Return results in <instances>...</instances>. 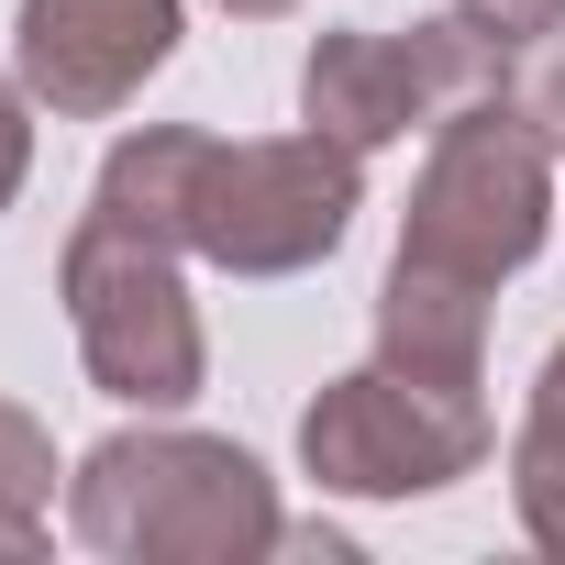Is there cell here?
I'll return each instance as SVG.
<instances>
[{
    "label": "cell",
    "instance_id": "13",
    "mask_svg": "<svg viewBox=\"0 0 565 565\" xmlns=\"http://www.w3.org/2000/svg\"><path fill=\"white\" fill-rule=\"evenodd\" d=\"M222 12H244V23H266V12H300V0H222Z\"/></svg>",
    "mask_w": 565,
    "mask_h": 565
},
{
    "label": "cell",
    "instance_id": "1",
    "mask_svg": "<svg viewBox=\"0 0 565 565\" xmlns=\"http://www.w3.org/2000/svg\"><path fill=\"white\" fill-rule=\"evenodd\" d=\"M67 532L89 554H122V565H167V554H277V499H266V466L244 444H211V433H111L78 488H67Z\"/></svg>",
    "mask_w": 565,
    "mask_h": 565
},
{
    "label": "cell",
    "instance_id": "12",
    "mask_svg": "<svg viewBox=\"0 0 565 565\" xmlns=\"http://www.w3.org/2000/svg\"><path fill=\"white\" fill-rule=\"evenodd\" d=\"M23 167H34V122H23V89L0 78V211H12V189H23Z\"/></svg>",
    "mask_w": 565,
    "mask_h": 565
},
{
    "label": "cell",
    "instance_id": "4",
    "mask_svg": "<svg viewBox=\"0 0 565 565\" xmlns=\"http://www.w3.org/2000/svg\"><path fill=\"white\" fill-rule=\"evenodd\" d=\"M366 156L333 145V134H266V145H211L200 167V200H189V255L233 266V277H289L311 255L344 244L355 222V178Z\"/></svg>",
    "mask_w": 565,
    "mask_h": 565
},
{
    "label": "cell",
    "instance_id": "5",
    "mask_svg": "<svg viewBox=\"0 0 565 565\" xmlns=\"http://www.w3.org/2000/svg\"><path fill=\"white\" fill-rule=\"evenodd\" d=\"M488 455V399L477 388H444V377H411V366H355L311 399L300 422V466L322 488H355V499H422V488H455L477 477Z\"/></svg>",
    "mask_w": 565,
    "mask_h": 565
},
{
    "label": "cell",
    "instance_id": "9",
    "mask_svg": "<svg viewBox=\"0 0 565 565\" xmlns=\"http://www.w3.org/2000/svg\"><path fill=\"white\" fill-rule=\"evenodd\" d=\"M45 510H56V444L23 411H0V554H34Z\"/></svg>",
    "mask_w": 565,
    "mask_h": 565
},
{
    "label": "cell",
    "instance_id": "7",
    "mask_svg": "<svg viewBox=\"0 0 565 565\" xmlns=\"http://www.w3.org/2000/svg\"><path fill=\"white\" fill-rule=\"evenodd\" d=\"M12 56H23L34 100L100 122V111H122L178 56V0H23Z\"/></svg>",
    "mask_w": 565,
    "mask_h": 565
},
{
    "label": "cell",
    "instance_id": "11",
    "mask_svg": "<svg viewBox=\"0 0 565 565\" xmlns=\"http://www.w3.org/2000/svg\"><path fill=\"white\" fill-rule=\"evenodd\" d=\"M521 111H532V122H543V145L565 156V34L543 45V67H532V89H521Z\"/></svg>",
    "mask_w": 565,
    "mask_h": 565
},
{
    "label": "cell",
    "instance_id": "2",
    "mask_svg": "<svg viewBox=\"0 0 565 565\" xmlns=\"http://www.w3.org/2000/svg\"><path fill=\"white\" fill-rule=\"evenodd\" d=\"M543 222H554V145L521 100H466L433 122V167L411 189V222H399V266L444 277V289H499L543 255Z\"/></svg>",
    "mask_w": 565,
    "mask_h": 565
},
{
    "label": "cell",
    "instance_id": "10",
    "mask_svg": "<svg viewBox=\"0 0 565 565\" xmlns=\"http://www.w3.org/2000/svg\"><path fill=\"white\" fill-rule=\"evenodd\" d=\"M455 12H466L488 45H510V56H532V45L565 34V0H455Z\"/></svg>",
    "mask_w": 565,
    "mask_h": 565
},
{
    "label": "cell",
    "instance_id": "6",
    "mask_svg": "<svg viewBox=\"0 0 565 565\" xmlns=\"http://www.w3.org/2000/svg\"><path fill=\"white\" fill-rule=\"evenodd\" d=\"M499 89H510V45H488L466 12L411 23V34H322L311 67H300L311 134H333L355 156H377V145H399V134L466 111V100H499Z\"/></svg>",
    "mask_w": 565,
    "mask_h": 565
},
{
    "label": "cell",
    "instance_id": "8",
    "mask_svg": "<svg viewBox=\"0 0 565 565\" xmlns=\"http://www.w3.org/2000/svg\"><path fill=\"white\" fill-rule=\"evenodd\" d=\"M510 488H521V532H532L543 554H565V344L543 355V388H532V411H521Z\"/></svg>",
    "mask_w": 565,
    "mask_h": 565
},
{
    "label": "cell",
    "instance_id": "3",
    "mask_svg": "<svg viewBox=\"0 0 565 565\" xmlns=\"http://www.w3.org/2000/svg\"><path fill=\"white\" fill-rule=\"evenodd\" d=\"M178 233H145L122 211H78L67 233V322L89 377L122 411H189L200 399V311H189V277H178Z\"/></svg>",
    "mask_w": 565,
    "mask_h": 565
}]
</instances>
